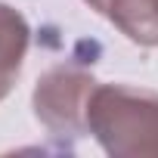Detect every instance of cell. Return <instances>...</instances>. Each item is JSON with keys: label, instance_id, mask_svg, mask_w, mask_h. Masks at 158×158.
Here are the masks:
<instances>
[{"label": "cell", "instance_id": "cell-1", "mask_svg": "<svg viewBox=\"0 0 158 158\" xmlns=\"http://www.w3.org/2000/svg\"><path fill=\"white\" fill-rule=\"evenodd\" d=\"M87 133L112 158H158V93L130 84H96Z\"/></svg>", "mask_w": 158, "mask_h": 158}, {"label": "cell", "instance_id": "cell-2", "mask_svg": "<svg viewBox=\"0 0 158 158\" xmlns=\"http://www.w3.org/2000/svg\"><path fill=\"white\" fill-rule=\"evenodd\" d=\"M96 87V77L77 65H56L37 77L31 96L34 118L53 136L87 133V102Z\"/></svg>", "mask_w": 158, "mask_h": 158}, {"label": "cell", "instance_id": "cell-3", "mask_svg": "<svg viewBox=\"0 0 158 158\" xmlns=\"http://www.w3.org/2000/svg\"><path fill=\"white\" fill-rule=\"evenodd\" d=\"M84 3L106 16L130 44L158 47V0H84Z\"/></svg>", "mask_w": 158, "mask_h": 158}, {"label": "cell", "instance_id": "cell-4", "mask_svg": "<svg viewBox=\"0 0 158 158\" xmlns=\"http://www.w3.org/2000/svg\"><path fill=\"white\" fill-rule=\"evenodd\" d=\"M28 47H31V28L25 16L10 3H0V74L19 77Z\"/></svg>", "mask_w": 158, "mask_h": 158}, {"label": "cell", "instance_id": "cell-5", "mask_svg": "<svg viewBox=\"0 0 158 158\" xmlns=\"http://www.w3.org/2000/svg\"><path fill=\"white\" fill-rule=\"evenodd\" d=\"M13 84H16V77H6V74H0V102H3V99L10 96Z\"/></svg>", "mask_w": 158, "mask_h": 158}]
</instances>
